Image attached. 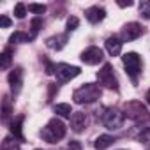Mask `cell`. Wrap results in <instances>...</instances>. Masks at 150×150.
Here are the masks:
<instances>
[{
	"mask_svg": "<svg viewBox=\"0 0 150 150\" xmlns=\"http://www.w3.org/2000/svg\"><path fill=\"white\" fill-rule=\"evenodd\" d=\"M30 28H32V39H35V35L39 34V30L42 28V18H34L32 23H30Z\"/></svg>",
	"mask_w": 150,
	"mask_h": 150,
	"instance_id": "obj_22",
	"label": "cell"
},
{
	"mask_svg": "<svg viewBox=\"0 0 150 150\" xmlns=\"http://www.w3.org/2000/svg\"><path fill=\"white\" fill-rule=\"evenodd\" d=\"M141 141H143V143L150 148V129H146V131L141 134Z\"/></svg>",
	"mask_w": 150,
	"mask_h": 150,
	"instance_id": "obj_27",
	"label": "cell"
},
{
	"mask_svg": "<svg viewBox=\"0 0 150 150\" xmlns=\"http://www.w3.org/2000/svg\"><path fill=\"white\" fill-rule=\"evenodd\" d=\"M55 113L58 115V117H64V118H71L72 117V108H71V104H67V103H60V104H55Z\"/></svg>",
	"mask_w": 150,
	"mask_h": 150,
	"instance_id": "obj_17",
	"label": "cell"
},
{
	"mask_svg": "<svg viewBox=\"0 0 150 150\" xmlns=\"http://www.w3.org/2000/svg\"><path fill=\"white\" fill-rule=\"evenodd\" d=\"M23 120H25V117L23 115H20L16 120H13V124H11V132H13V136L18 139V141H25V136H23V132H21V124H23Z\"/></svg>",
	"mask_w": 150,
	"mask_h": 150,
	"instance_id": "obj_16",
	"label": "cell"
},
{
	"mask_svg": "<svg viewBox=\"0 0 150 150\" xmlns=\"http://www.w3.org/2000/svg\"><path fill=\"white\" fill-rule=\"evenodd\" d=\"M97 80L103 87H106L110 90H118V81H117V76L113 72L111 64H104L101 67V71L97 72Z\"/></svg>",
	"mask_w": 150,
	"mask_h": 150,
	"instance_id": "obj_6",
	"label": "cell"
},
{
	"mask_svg": "<svg viewBox=\"0 0 150 150\" xmlns=\"http://www.w3.org/2000/svg\"><path fill=\"white\" fill-rule=\"evenodd\" d=\"M113 143H115V138H113V136H110V134H101V136L96 138L94 148H96V150H106V148H110Z\"/></svg>",
	"mask_w": 150,
	"mask_h": 150,
	"instance_id": "obj_15",
	"label": "cell"
},
{
	"mask_svg": "<svg viewBox=\"0 0 150 150\" xmlns=\"http://www.w3.org/2000/svg\"><path fill=\"white\" fill-rule=\"evenodd\" d=\"M2 150H20V143L16 141V138L7 136L2 141Z\"/></svg>",
	"mask_w": 150,
	"mask_h": 150,
	"instance_id": "obj_20",
	"label": "cell"
},
{
	"mask_svg": "<svg viewBox=\"0 0 150 150\" xmlns=\"http://www.w3.org/2000/svg\"><path fill=\"white\" fill-rule=\"evenodd\" d=\"M118 6H120V7H131L132 2H118Z\"/></svg>",
	"mask_w": 150,
	"mask_h": 150,
	"instance_id": "obj_30",
	"label": "cell"
},
{
	"mask_svg": "<svg viewBox=\"0 0 150 150\" xmlns=\"http://www.w3.org/2000/svg\"><path fill=\"white\" fill-rule=\"evenodd\" d=\"M78 25H80V20H78L76 16H71V18L67 20V32L76 30V28H78Z\"/></svg>",
	"mask_w": 150,
	"mask_h": 150,
	"instance_id": "obj_26",
	"label": "cell"
},
{
	"mask_svg": "<svg viewBox=\"0 0 150 150\" xmlns=\"http://www.w3.org/2000/svg\"><path fill=\"white\" fill-rule=\"evenodd\" d=\"M30 41H34L32 39V35H28V34H25V32H21V30H18V32H14L11 37H9V42L11 44H20V42H30Z\"/></svg>",
	"mask_w": 150,
	"mask_h": 150,
	"instance_id": "obj_18",
	"label": "cell"
},
{
	"mask_svg": "<svg viewBox=\"0 0 150 150\" xmlns=\"http://www.w3.org/2000/svg\"><path fill=\"white\" fill-rule=\"evenodd\" d=\"M139 14H141L145 20H150V0L139 4Z\"/></svg>",
	"mask_w": 150,
	"mask_h": 150,
	"instance_id": "obj_24",
	"label": "cell"
},
{
	"mask_svg": "<svg viewBox=\"0 0 150 150\" xmlns=\"http://www.w3.org/2000/svg\"><path fill=\"white\" fill-rule=\"evenodd\" d=\"M101 94H103V90H101L99 85L85 83L78 90H74L72 99H74V103H78V104H92V103H96L101 97Z\"/></svg>",
	"mask_w": 150,
	"mask_h": 150,
	"instance_id": "obj_1",
	"label": "cell"
},
{
	"mask_svg": "<svg viewBox=\"0 0 150 150\" xmlns=\"http://www.w3.org/2000/svg\"><path fill=\"white\" fill-rule=\"evenodd\" d=\"M67 41H69V35H67V34H57V35L46 39V46H48L50 50L60 51V50L67 44Z\"/></svg>",
	"mask_w": 150,
	"mask_h": 150,
	"instance_id": "obj_14",
	"label": "cell"
},
{
	"mask_svg": "<svg viewBox=\"0 0 150 150\" xmlns=\"http://www.w3.org/2000/svg\"><path fill=\"white\" fill-rule=\"evenodd\" d=\"M67 150H81V143L80 141H69Z\"/></svg>",
	"mask_w": 150,
	"mask_h": 150,
	"instance_id": "obj_28",
	"label": "cell"
},
{
	"mask_svg": "<svg viewBox=\"0 0 150 150\" xmlns=\"http://www.w3.org/2000/svg\"><path fill=\"white\" fill-rule=\"evenodd\" d=\"M103 58H104V53L97 46H90L81 53V62L87 64V65H97V64L103 62Z\"/></svg>",
	"mask_w": 150,
	"mask_h": 150,
	"instance_id": "obj_8",
	"label": "cell"
},
{
	"mask_svg": "<svg viewBox=\"0 0 150 150\" xmlns=\"http://www.w3.org/2000/svg\"><path fill=\"white\" fill-rule=\"evenodd\" d=\"M27 9H28V7H27L25 4H21V2L16 4V6H14V16H16L18 20H23L25 14H27Z\"/></svg>",
	"mask_w": 150,
	"mask_h": 150,
	"instance_id": "obj_23",
	"label": "cell"
},
{
	"mask_svg": "<svg viewBox=\"0 0 150 150\" xmlns=\"http://www.w3.org/2000/svg\"><path fill=\"white\" fill-rule=\"evenodd\" d=\"M87 122H88L87 113L76 111V113H72V117H71V129L74 132H83L85 127H87Z\"/></svg>",
	"mask_w": 150,
	"mask_h": 150,
	"instance_id": "obj_12",
	"label": "cell"
},
{
	"mask_svg": "<svg viewBox=\"0 0 150 150\" xmlns=\"http://www.w3.org/2000/svg\"><path fill=\"white\" fill-rule=\"evenodd\" d=\"M35 150H41V148H35Z\"/></svg>",
	"mask_w": 150,
	"mask_h": 150,
	"instance_id": "obj_32",
	"label": "cell"
},
{
	"mask_svg": "<svg viewBox=\"0 0 150 150\" xmlns=\"http://www.w3.org/2000/svg\"><path fill=\"white\" fill-rule=\"evenodd\" d=\"M9 85H11V90H13V94L16 96L18 92H20V88H21V83H23V69L21 67H14L11 72H9Z\"/></svg>",
	"mask_w": 150,
	"mask_h": 150,
	"instance_id": "obj_10",
	"label": "cell"
},
{
	"mask_svg": "<svg viewBox=\"0 0 150 150\" xmlns=\"http://www.w3.org/2000/svg\"><path fill=\"white\" fill-rule=\"evenodd\" d=\"M141 34H143V27H141L139 23H136V21H131V23L124 25V28H122V37H120V39H122L124 42H131V41L138 39Z\"/></svg>",
	"mask_w": 150,
	"mask_h": 150,
	"instance_id": "obj_9",
	"label": "cell"
},
{
	"mask_svg": "<svg viewBox=\"0 0 150 150\" xmlns=\"http://www.w3.org/2000/svg\"><path fill=\"white\" fill-rule=\"evenodd\" d=\"M81 69L76 67V65H71V64H57V69H55V76L60 83H65V81H71L76 76H80Z\"/></svg>",
	"mask_w": 150,
	"mask_h": 150,
	"instance_id": "obj_7",
	"label": "cell"
},
{
	"mask_svg": "<svg viewBox=\"0 0 150 150\" xmlns=\"http://www.w3.org/2000/svg\"><path fill=\"white\" fill-rule=\"evenodd\" d=\"M85 18L88 20V23L97 25V23H101L106 18V11L103 7H99V6H92V7H88L85 11Z\"/></svg>",
	"mask_w": 150,
	"mask_h": 150,
	"instance_id": "obj_11",
	"label": "cell"
},
{
	"mask_svg": "<svg viewBox=\"0 0 150 150\" xmlns=\"http://www.w3.org/2000/svg\"><path fill=\"white\" fill-rule=\"evenodd\" d=\"M28 11L35 13V14H44L46 13V6H42V4H28Z\"/></svg>",
	"mask_w": 150,
	"mask_h": 150,
	"instance_id": "obj_25",
	"label": "cell"
},
{
	"mask_svg": "<svg viewBox=\"0 0 150 150\" xmlns=\"http://www.w3.org/2000/svg\"><path fill=\"white\" fill-rule=\"evenodd\" d=\"M124 117L131 118L132 122L136 124H141V122H146L150 118V113L146 110V106L139 101H129L124 104Z\"/></svg>",
	"mask_w": 150,
	"mask_h": 150,
	"instance_id": "obj_2",
	"label": "cell"
},
{
	"mask_svg": "<svg viewBox=\"0 0 150 150\" xmlns=\"http://www.w3.org/2000/svg\"><path fill=\"white\" fill-rule=\"evenodd\" d=\"M122 44H124V41H122L118 35H110V37L106 39V42H104L106 51H108L111 57L120 55V51H122Z\"/></svg>",
	"mask_w": 150,
	"mask_h": 150,
	"instance_id": "obj_13",
	"label": "cell"
},
{
	"mask_svg": "<svg viewBox=\"0 0 150 150\" xmlns=\"http://www.w3.org/2000/svg\"><path fill=\"white\" fill-rule=\"evenodd\" d=\"M64 136H65V125H64V122L58 120V118H51V120L46 124V127L41 131V138H42L44 141H48V143H57V141H60Z\"/></svg>",
	"mask_w": 150,
	"mask_h": 150,
	"instance_id": "obj_3",
	"label": "cell"
},
{
	"mask_svg": "<svg viewBox=\"0 0 150 150\" xmlns=\"http://www.w3.org/2000/svg\"><path fill=\"white\" fill-rule=\"evenodd\" d=\"M145 99H146V103H148V104H150V88H148V90H146V94H145Z\"/></svg>",
	"mask_w": 150,
	"mask_h": 150,
	"instance_id": "obj_31",
	"label": "cell"
},
{
	"mask_svg": "<svg viewBox=\"0 0 150 150\" xmlns=\"http://www.w3.org/2000/svg\"><path fill=\"white\" fill-rule=\"evenodd\" d=\"M0 27H2V28L11 27V20H9L7 16H2V18H0Z\"/></svg>",
	"mask_w": 150,
	"mask_h": 150,
	"instance_id": "obj_29",
	"label": "cell"
},
{
	"mask_svg": "<svg viewBox=\"0 0 150 150\" xmlns=\"http://www.w3.org/2000/svg\"><path fill=\"white\" fill-rule=\"evenodd\" d=\"M124 111L117 110V108H108L106 113H103V125L110 131H115V129H120L124 125Z\"/></svg>",
	"mask_w": 150,
	"mask_h": 150,
	"instance_id": "obj_5",
	"label": "cell"
},
{
	"mask_svg": "<svg viewBox=\"0 0 150 150\" xmlns=\"http://www.w3.org/2000/svg\"><path fill=\"white\" fill-rule=\"evenodd\" d=\"M122 62L125 65V72L129 74V78L132 80V83L138 81V74L141 72V58L138 53L131 51V53H125L122 57Z\"/></svg>",
	"mask_w": 150,
	"mask_h": 150,
	"instance_id": "obj_4",
	"label": "cell"
},
{
	"mask_svg": "<svg viewBox=\"0 0 150 150\" xmlns=\"http://www.w3.org/2000/svg\"><path fill=\"white\" fill-rule=\"evenodd\" d=\"M11 113H13L11 103H9V99H7V97H4V103H2V122H4V124H9Z\"/></svg>",
	"mask_w": 150,
	"mask_h": 150,
	"instance_id": "obj_19",
	"label": "cell"
},
{
	"mask_svg": "<svg viewBox=\"0 0 150 150\" xmlns=\"http://www.w3.org/2000/svg\"><path fill=\"white\" fill-rule=\"evenodd\" d=\"M0 67H2L4 71L11 67V50L7 48L2 55H0Z\"/></svg>",
	"mask_w": 150,
	"mask_h": 150,
	"instance_id": "obj_21",
	"label": "cell"
}]
</instances>
